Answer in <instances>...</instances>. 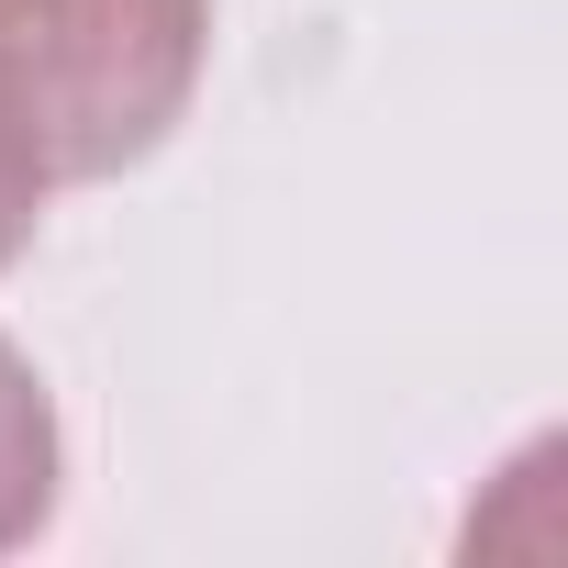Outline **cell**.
Returning <instances> with one entry per match:
<instances>
[{
	"mask_svg": "<svg viewBox=\"0 0 568 568\" xmlns=\"http://www.w3.org/2000/svg\"><path fill=\"white\" fill-rule=\"evenodd\" d=\"M57 479H68V435H57V402L34 379V357L0 335V557L34 546L57 524Z\"/></svg>",
	"mask_w": 568,
	"mask_h": 568,
	"instance_id": "7a4b0ae2",
	"label": "cell"
},
{
	"mask_svg": "<svg viewBox=\"0 0 568 568\" xmlns=\"http://www.w3.org/2000/svg\"><path fill=\"white\" fill-rule=\"evenodd\" d=\"M34 223H45V179L12 156V134H0V267L34 245Z\"/></svg>",
	"mask_w": 568,
	"mask_h": 568,
	"instance_id": "3957f363",
	"label": "cell"
},
{
	"mask_svg": "<svg viewBox=\"0 0 568 568\" xmlns=\"http://www.w3.org/2000/svg\"><path fill=\"white\" fill-rule=\"evenodd\" d=\"M212 68V0H0V134L45 190L145 168Z\"/></svg>",
	"mask_w": 568,
	"mask_h": 568,
	"instance_id": "6da1fadb",
	"label": "cell"
}]
</instances>
